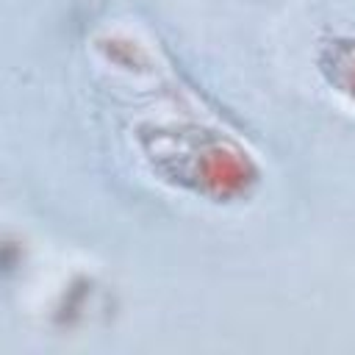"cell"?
<instances>
[{
    "label": "cell",
    "mask_w": 355,
    "mask_h": 355,
    "mask_svg": "<svg viewBox=\"0 0 355 355\" xmlns=\"http://www.w3.org/2000/svg\"><path fill=\"white\" fill-rule=\"evenodd\" d=\"M338 75H341V86L355 97V47H347L338 58H336Z\"/></svg>",
    "instance_id": "obj_1"
}]
</instances>
